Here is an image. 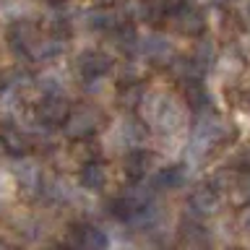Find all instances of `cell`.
<instances>
[{"mask_svg":"<svg viewBox=\"0 0 250 250\" xmlns=\"http://www.w3.org/2000/svg\"><path fill=\"white\" fill-rule=\"evenodd\" d=\"M224 138H227V123L219 115L211 112V109H203V112H198V120H195V128H193L190 154L195 159H201Z\"/></svg>","mask_w":250,"mask_h":250,"instance_id":"cell-1","label":"cell"},{"mask_svg":"<svg viewBox=\"0 0 250 250\" xmlns=\"http://www.w3.org/2000/svg\"><path fill=\"white\" fill-rule=\"evenodd\" d=\"M144 117L146 123L151 125L154 130L159 133H172L180 123V109L169 97L164 94H151V97H144Z\"/></svg>","mask_w":250,"mask_h":250,"instance_id":"cell-2","label":"cell"},{"mask_svg":"<svg viewBox=\"0 0 250 250\" xmlns=\"http://www.w3.org/2000/svg\"><path fill=\"white\" fill-rule=\"evenodd\" d=\"M97 128H99V112L91 107L70 109L65 115V120H62V130H65V136H70V138H86Z\"/></svg>","mask_w":250,"mask_h":250,"instance_id":"cell-3","label":"cell"},{"mask_svg":"<svg viewBox=\"0 0 250 250\" xmlns=\"http://www.w3.org/2000/svg\"><path fill=\"white\" fill-rule=\"evenodd\" d=\"M136 50L144 55L146 60H154V62H167L172 58L169 39L164 34H159V31H151V34H146V37H138Z\"/></svg>","mask_w":250,"mask_h":250,"instance_id":"cell-4","label":"cell"},{"mask_svg":"<svg viewBox=\"0 0 250 250\" xmlns=\"http://www.w3.org/2000/svg\"><path fill=\"white\" fill-rule=\"evenodd\" d=\"M188 211H190L193 216H198V219L214 216L216 211H219V193L211 185L193 190L190 198H188Z\"/></svg>","mask_w":250,"mask_h":250,"instance_id":"cell-5","label":"cell"},{"mask_svg":"<svg viewBox=\"0 0 250 250\" xmlns=\"http://www.w3.org/2000/svg\"><path fill=\"white\" fill-rule=\"evenodd\" d=\"M76 65L78 70L86 76V78H94V76H104L109 65H112V60H109V55H104L102 50H86L78 55V60H76Z\"/></svg>","mask_w":250,"mask_h":250,"instance_id":"cell-6","label":"cell"},{"mask_svg":"<svg viewBox=\"0 0 250 250\" xmlns=\"http://www.w3.org/2000/svg\"><path fill=\"white\" fill-rule=\"evenodd\" d=\"M172 26H175L180 34L195 37L206 29V21H203V13L195 11V8H180L177 13H172Z\"/></svg>","mask_w":250,"mask_h":250,"instance_id":"cell-7","label":"cell"},{"mask_svg":"<svg viewBox=\"0 0 250 250\" xmlns=\"http://www.w3.org/2000/svg\"><path fill=\"white\" fill-rule=\"evenodd\" d=\"M68 112H70V107L60 94H50V97L42 102V107H39V117H42L44 125H60L65 120Z\"/></svg>","mask_w":250,"mask_h":250,"instance_id":"cell-8","label":"cell"},{"mask_svg":"<svg viewBox=\"0 0 250 250\" xmlns=\"http://www.w3.org/2000/svg\"><path fill=\"white\" fill-rule=\"evenodd\" d=\"M70 242L78 248H89V250H99L107 245V234L97 229V227H76L70 234Z\"/></svg>","mask_w":250,"mask_h":250,"instance_id":"cell-9","label":"cell"},{"mask_svg":"<svg viewBox=\"0 0 250 250\" xmlns=\"http://www.w3.org/2000/svg\"><path fill=\"white\" fill-rule=\"evenodd\" d=\"M154 164V154L144 151V148H133V151L125 156V172H128L130 177H144L148 169H151Z\"/></svg>","mask_w":250,"mask_h":250,"instance_id":"cell-10","label":"cell"},{"mask_svg":"<svg viewBox=\"0 0 250 250\" xmlns=\"http://www.w3.org/2000/svg\"><path fill=\"white\" fill-rule=\"evenodd\" d=\"M107 183V169L99 162H86L81 169V188L86 190H102Z\"/></svg>","mask_w":250,"mask_h":250,"instance_id":"cell-11","label":"cell"},{"mask_svg":"<svg viewBox=\"0 0 250 250\" xmlns=\"http://www.w3.org/2000/svg\"><path fill=\"white\" fill-rule=\"evenodd\" d=\"M31 44V55H34L37 60H50L55 58V55H60L62 50H65V42L58 37H52V39H34V42H29Z\"/></svg>","mask_w":250,"mask_h":250,"instance_id":"cell-12","label":"cell"},{"mask_svg":"<svg viewBox=\"0 0 250 250\" xmlns=\"http://www.w3.org/2000/svg\"><path fill=\"white\" fill-rule=\"evenodd\" d=\"M117 19H120V16H117L115 11H109V8L102 11L99 8V11H91L89 16H86V26L94 29V31H112V29H117V23H120Z\"/></svg>","mask_w":250,"mask_h":250,"instance_id":"cell-13","label":"cell"},{"mask_svg":"<svg viewBox=\"0 0 250 250\" xmlns=\"http://www.w3.org/2000/svg\"><path fill=\"white\" fill-rule=\"evenodd\" d=\"M201 70H203V68H201V65H198V62H195L193 58H190V60L180 58V60L172 62V76L180 78L183 83H188V81H198Z\"/></svg>","mask_w":250,"mask_h":250,"instance_id":"cell-14","label":"cell"},{"mask_svg":"<svg viewBox=\"0 0 250 250\" xmlns=\"http://www.w3.org/2000/svg\"><path fill=\"white\" fill-rule=\"evenodd\" d=\"M185 99H188V104H190L195 112L208 109V94H206V89H203L198 81H188L185 83Z\"/></svg>","mask_w":250,"mask_h":250,"instance_id":"cell-15","label":"cell"},{"mask_svg":"<svg viewBox=\"0 0 250 250\" xmlns=\"http://www.w3.org/2000/svg\"><path fill=\"white\" fill-rule=\"evenodd\" d=\"M183 185H185V169L183 167H167L156 177V188H164V190H177Z\"/></svg>","mask_w":250,"mask_h":250,"instance_id":"cell-16","label":"cell"},{"mask_svg":"<svg viewBox=\"0 0 250 250\" xmlns=\"http://www.w3.org/2000/svg\"><path fill=\"white\" fill-rule=\"evenodd\" d=\"M44 193L50 195L52 201H58V203H62V201H70L73 198V188H70L65 180H60V177H55V180H47V188H44Z\"/></svg>","mask_w":250,"mask_h":250,"instance_id":"cell-17","label":"cell"},{"mask_svg":"<svg viewBox=\"0 0 250 250\" xmlns=\"http://www.w3.org/2000/svg\"><path fill=\"white\" fill-rule=\"evenodd\" d=\"M144 97H146V91H144L141 83H125V89L120 94V104L133 109V107H138L141 102H144Z\"/></svg>","mask_w":250,"mask_h":250,"instance_id":"cell-18","label":"cell"},{"mask_svg":"<svg viewBox=\"0 0 250 250\" xmlns=\"http://www.w3.org/2000/svg\"><path fill=\"white\" fill-rule=\"evenodd\" d=\"M3 146L11 154H23L29 148V141H26V136H21V130H5L3 133Z\"/></svg>","mask_w":250,"mask_h":250,"instance_id":"cell-19","label":"cell"},{"mask_svg":"<svg viewBox=\"0 0 250 250\" xmlns=\"http://www.w3.org/2000/svg\"><path fill=\"white\" fill-rule=\"evenodd\" d=\"M19 180H21V185L23 188H26V190L31 193V190H37V188H39V180H42V177H39V167H37V164H23V167L19 169Z\"/></svg>","mask_w":250,"mask_h":250,"instance_id":"cell-20","label":"cell"},{"mask_svg":"<svg viewBox=\"0 0 250 250\" xmlns=\"http://www.w3.org/2000/svg\"><path fill=\"white\" fill-rule=\"evenodd\" d=\"M214 44L208 42V39H201L198 44H195V52H193V60L198 62L201 68H206V65H211L214 62Z\"/></svg>","mask_w":250,"mask_h":250,"instance_id":"cell-21","label":"cell"},{"mask_svg":"<svg viewBox=\"0 0 250 250\" xmlns=\"http://www.w3.org/2000/svg\"><path fill=\"white\" fill-rule=\"evenodd\" d=\"M183 240L188 245H203V242H208V234L203 232V227L190 224V227H183Z\"/></svg>","mask_w":250,"mask_h":250,"instance_id":"cell-22","label":"cell"},{"mask_svg":"<svg viewBox=\"0 0 250 250\" xmlns=\"http://www.w3.org/2000/svg\"><path fill=\"white\" fill-rule=\"evenodd\" d=\"M115 42H117V47H123V50H136V44H138L136 29H133V26L120 29V31H117V37H115Z\"/></svg>","mask_w":250,"mask_h":250,"instance_id":"cell-23","label":"cell"},{"mask_svg":"<svg viewBox=\"0 0 250 250\" xmlns=\"http://www.w3.org/2000/svg\"><path fill=\"white\" fill-rule=\"evenodd\" d=\"M237 201H242V203H250V169H245L242 172V177L237 180Z\"/></svg>","mask_w":250,"mask_h":250,"instance_id":"cell-24","label":"cell"},{"mask_svg":"<svg viewBox=\"0 0 250 250\" xmlns=\"http://www.w3.org/2000/svg\"><path fill=\"white\" fill-rule=\"evenodd\" d=\"M42 86H44L47 94H60V91H62V83H60L58 76H44V78H42Z\"/></svg>","mask_w":250,"mask_h":250,"instance_id":"cell-25","label":"cell"},{"mask_svg":"<svg viewBox=\"0 0 250 250\" xmlns=\"http://www.w3.org/2000/svg\"><path fill=\"white\" fill-rule=\"evenodd\" d=\"M232 167H234V169H242V172H245V169H250V151H242V154H237V156H234Z\"/></svg>","mask_w":250,"mask_h":250,"instance_id":"cell-26","label":"cell"},{"mask_svg":"<svg viewBox=\"0 0 250 250\" xmlns=\"http://www.w3.org/2000/svg\"><path fill=\"white\" fill-rule=\"evenodd\" d=\"M240 229L242 232H250V208H245L240 214Z\"/></svg>","mask_w":250,"mask_h":250,"instance_id":"cell-27","label":"cell"},{"mask_svg":"<svg viewBox=\"0 0 250 250\" xmlns=\"http://www.w3.org/2000/svg\"><path fill=\"white\" fill-rule=\"evenodd\" d=\"M245 19H248V21H250V3H248V5H245Z\"/></svg>","mask_w":250,"mask_h":250,"instance_id":"cell-28","label":"cell"},{"mask_svg":"<svg viewBox=\"0 0 250 250\" xmlns=\"http://www.w3.org/2000/svg\"><path fill=\"white\" fill-rule=\"evenodd\" d=\"M214 3H232V0H214Z\"/></svg>","mask_w":250,"mask_h":250,"instance_id":"cell-29","label":"cell"},{"mask_svg":"<svg viewBox=\"0 0 250 250\" xmlns=\"http://www.w3.org/2000/svg\"><path fill=\"white\" fill-rule=\"evenodd\" d=\"M97 3H112V0H97Z\"/></svg>","mask_w":250,"mask_h":250,"instance_id":"cell-30","label":"cell"},{"mask_svg":"<svg viewBox=\"0 0 250 250\" xmlns=\"http://www.w3.org/2000/svg\"><path fill=\"white\" fill-rule=\"evenodd\" d=\"M52 3H60V0H52Z\"/></svg>","mask_w":250,"mask_h":250,"instance_id":"cell-31","label":"cell"}]
</instances>
